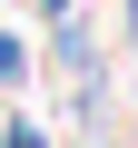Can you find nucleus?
<instances>
[{
	"mask_svg": "<svg viewBox=\"0 0 138 148\" xmlns=\"http://www.w3.org/2000/svg\"><path fill=\"white\" fill-rule=\"evenodd\" d=\"M40 10H49V20H69V0H40Z\"/></svg>",
	"mask_w": 138,
	"mask_h": 148,
	"instance_id": "obj_1",
	"label": "nucleus"
}]
</instances>
